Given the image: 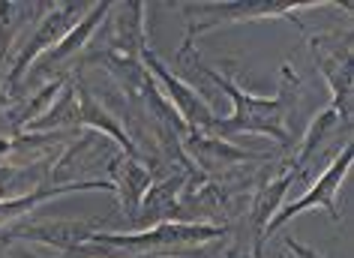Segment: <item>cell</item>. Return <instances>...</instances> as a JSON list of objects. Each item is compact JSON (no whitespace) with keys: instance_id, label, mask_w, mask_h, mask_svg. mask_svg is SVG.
<instances>
[{"instance_id":"obj_1","label":"cell","mask_w":354,"mask_h":258,"mask_svg":"<svg viewBox=\"0 0 354 258\" xmlns=\"http://www.w3.org/2000/svg\"><path fill=\"white\" fill-rule=\"evenodd\" d=\"M196 66H198V73L207 75V82H214L234 105V111L228 114V118H216L210 136H214V138L268 136V138H273L282 147L291 145L288 120L295 118V100H297V73L291 69V64L282 66L279 91H277V96H270V100L246 93L241 84H234L232 78H225L223 73H216V69L198 64V60H196Z\"/></svg>"},{"instance_id":"obj_2","label":"cell","mask_w":354,"mask_h":258,"mask_svg":"<svg viewBox=\"0 0 354 258\" xmlns=\"http://www.w3.org/2000/svg\"><path fill=\"white\" fill-rule=\"evenodd\" d=\"M225 234L223 225H210V222H171L162 219L153 228L136 231V234H114V231H87L84 240L78 243L69 255H84L87 249L100 246L102 249H123V252L136 255H150V252H171V249H187V246H201L210 240H219Z\"/></svg>"},{"instance_id":"obj_3","label":"cell","mask_w":354,"mask_h":258,"mask_svg":"<svg viewBox=\"0 0 354 258\" xmlns=\"http://www.w3.org/2000/svg\"><path fill=\"white\" fill-rule=\"evenodd\" d=\"M306 6H324V3H264V0H252V3H187L183 6V15L189 19V30L187 39L180 46V57L192 48L201 33L216 30L219 24H232V21H250V19H291L295 28L304 30V21L297 19V10H306ZM306 33V30H304Z\"/></svg>"},{"instance_id":"obj_4","label":"cell","mask_w":354,"mask_h":258,"mask_svg":"<svg viewBox=\"0 0 354 258\" xmlns=\"http://www.w3.org/2000/svg\"><path fill=\"white\" fill-rule=\"evenodd\" d=\"M87 10H91V6H82V3H57L42 12L39 21L33 24V33L28 37V42H24L19 48V55H15V64L10 69V75H6V87L15 91V87L24 82V73L37 64V57H42L48 48H55L57 42L84 19Z\"/></svg>"},{"instance_id":"obj_5","label":"cell","mask_w":354,"mask_h":258,"mask_svg":"<svg viewBox=\"0 0 354 258\" xmlns=\"http://www.w3.org/2000/svg\"><path fill=\"white\" fill-rule=\"evenodd\" d=\"M354 163V147L351 145H345L342 147V154H336L333 156V163L324 168L322 177L309 186V190L300 195V199L295 201H288V204H282V208L273 213V219L264 225V237H270L273 231H279L282 225H288L295 216H300L304 210L309 208H324L327 213H330V219L333 222H339V208H336V195H339V186L342 181L348 177V168Z\"/></svg>"},{"instance_id":"obj_6","label":"cell","mask_w":354,"mask_h":258,"mask_svg":"<svg viewBox=\"0 0 354 258\" xmlns=\"http://www.w3.org/2000/svg\"><path fill=\"white\" fill-rule=\"evenodd\" d=\"M141 64H145V69L150 73L153 82L162 84L165 102L171 105L174 114L183 120V127H187L189 132H198V136H210V129H214V123H216V114H214V109H210V102L205 100V96H201L192 84L183 82V78L168 73L165 64L150 48H145Z\"/></svg>"},{"instance_id":"obj_7","label":"cell","mask_w":354,"mask_h":258,"mask_svg":"<svg viewBox=\"0 0 354 258\" xmlns=\"http://www.w3.org/2000/svg\"><path fill=\"white\" fill-rule=\"evenodd\" d=\"M313 60L315 66L322 69L324 82L330 84V96L336 114L342 118V123L351 129V96H354V69H351V33L342 39L339 48V37L330 33V37H313Z\"/></svg>"},{"instance_id":"obj_8","label":"cell","mask_w":354,"mask_h":258,"mask_svg":"<svg viewBox=\"0 0 354 258\" xmlns=\"http://www.w3.org/2000/svg\"><path fill=\"white\" fill-rule=\"evenodd\" d=\"M109 172H111V186H114V195L120 199V208L127 210L129 219H138V210H141V201L150 190V168L141 156H114L109 163Z\"/></svg>"},{"instance_id":"obj_9","label":"cell","mask_w":354,"mask_h":258,"mask_svg":"<svg viewBox=\"0 0 354 258\" xmlns=\"http://www.w3.org/2000/svg\"><path fill=\"white\" fill-rule=\"evenodd\" d=\"M96 190L114 192V186L109 181H73V183H60V186L46 183L33 192L19 195V199H0V231L6 225H12V222L24 219L30 210H37L39 204H46L51 199H60V195H66V192H96Z\"/></svg>"},{"instance_id":"obj_10","label":"cell","mask_w":354,"mask_h":258,"mask_svg":"<svg viewBox=\"0 0 354 258\" xmlns=\"http://www.w3.org/2000/svg\"><path fill=\"white\" fill-rule=\"evenodd\" d=\"M109 10H111L109 3L91 6V10L84 12V19L78 21L75 28L69 30L66 37L57 42V46H55V48H48L46 55H42V57L37 60V64H33V66L28 69V75H46L48 69H57L60 64H66L69 57H75L78 51H84L87 39H91V37H93V30H96V28H100V24H102V19H105V15H109Z\"/></svg>"},{"instance_id":"obj_11","label":"cell","mask_w":354,"mask_h":258,"mask_svg":"<svg viewBox=\"0 0 354 258\" xmlns=\"http://www.w3.org/2000/svg\"><path fill=\"white\" fill-rule=\"evenodd\" d=\"M297 181L295 168H286L279 177H268V183H261V190L252 199V228H255V258H261V243H264V225L273 219V213L279 210L282 195L288 192V186Z\"/></svg>"},{"instance_id":"obj_12","label":"cell","mask_w":354,"mask_h":258,"mask_svg":"<svg viewBox=\"0 0 354 258\" xmlns=\"http://www.w3.org/2000/svg\"><path fill=\"white\" fill-rule=\"evenodd\" d=\"M339 123H342V118H339V114H336V109H324V111H322V114H318V118L313 120V127H309L306 138L300 141L297 154H295V159H291V168H295L297 174L304 172V168H306L309 163H313L315 154H318V150H322L324 141L330 138L336 129H339ZM342 127H345V123H342ZM345 129H348V127H345Z\"/></svg>"},{"instance_id":"obj_13","label":"cell","mask_w":354,"mask_h":258,"mask_svg":"<svg viewBox=\"0 0 354 258\" xmlns=\"http://www.w3.org/2000/svg\"><path fill=\"white\" fill-rule=\"evenodd\" d=\"M286 246H288V252H295L297 258H322L318 252H313V249H306V246H300L295 237H286Z\"/></svg>"},{"instance_id":"obj_14","label":"cell","mask_w":354,"mask_h":258,"mask_svg":"<svg viewBox=\"0 0 354 258\" xmlns=\"http://www.w3.org/2000/svg\"><path fill=\"white\" fill-rule=\"evenodd\" d=\"M19 258H39V255H33V252H24V249H21V252H19ZM136 258H150V255H136Z\"/></svg>"}]
</instances>
